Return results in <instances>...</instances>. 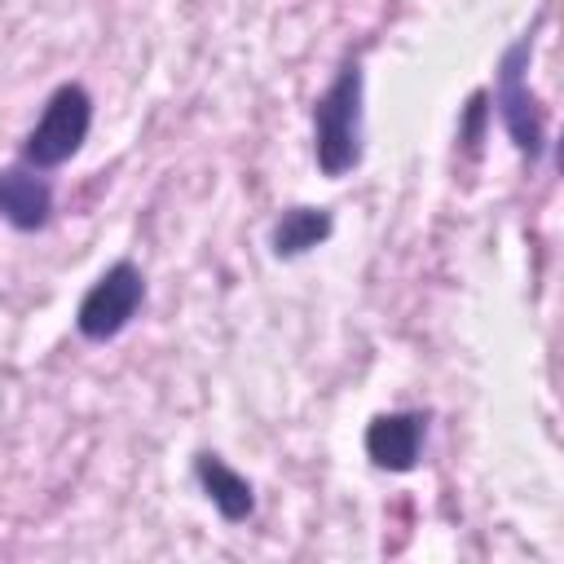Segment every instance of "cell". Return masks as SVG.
I'll use <instances>...</instances> for the list:
<instances>
[{"label": "cell", "mask_w": 564, "mask_h": 564, "mask_svg": "<svg viewBox=\"0 0 564 564\" xmlns=\"http://www.w3.org/2000/svg\"><path fill=\"white\" fill-rule=\"evenodd\" d=\"M145 304V273L132 260H115L79 300L75 308V330L88 344H106L128 330V322Z\"/></svg>", "instance_id": "cell-4"}, {"label": "cell", "mask_w": 564, "mask_h": 564, "mask_svg": "<svg viewBox=\"0 0 564 564\" xmlns=\"http://www.w3.org/2000/svg\"><path fill=\"white\" fill-rule=\"evenodd\" d=\"M0 220H9L18 234H35L53 220V185L18 163V167H0Z\"/></svg>", "instance_id": "cell-6"}, {"label": "cell", "mask_w": 564, "mask_h": 564, "mask_svg": "<svg viewBox=\"0 0 564 564\" xmlns=\"http://www.w3.org/2000/svg\"><path fill=\"white\" fill-rule=\"evenodd\" d=\"M88 128H93V97L84 84H57L35 119V128L22 137V163L35 167V172H48V167H62L79 154V145L88 141Z\"/></svg>", "instance_id": "cell-3"}, {"label": "cell", "mask_w": 564, "mask_h": 564, "mask_svg": "<svg viewBox=\"0 0 564 564\" xmlns=\"http://www.w3.org/2000/svg\"><path fill=\"white\" fill-rule=\"evenodd\" d=\"M330 234H335V216H330L326 207H304V203H300V207H286V212L273 220V229H269V251H273L278 260H295V256L322 247Z\"/></svg>", "instance_id": "cell-8"}, {"label": "cell", "mask_w": 564, "mask_h": 564, "mask_svg": "<svg viewBox=\"0 0 564 564\" xmlns=\"http://www.w3.org/2000/svg\"><path fill=\"white\" fill-rule=\"evenodd\" d=\"M366 150V70L348 57L326 93L313 101V159L317 172L339 181L361 163Z\"/></svg>", "instance_id": "cell-1"}, {"label": "cell", "mask_w": 564, "mask_h": 564, "mask_svg": "<svg viewBox=\"0 0 564 564\" xmlns=\"http://www.w3.org/2000/svg\"><path fill=\"white\" fill-rule=\"evenodd\" d=\"M427 436V414L419 410H388L366 423V458L379 471H414Z\"/></svg>", "instance_id": "cell-5"}, {"label": "cell", "mask_w": 564, "mask_h": 564, "mask_svg": "<svg viewBox=\"0 0 564 564\" xmlns=\"http://www.w3.org/2000/svg\"><path fill=\"white\" fill-rule=\"evenodd\" d=\"M194 476H198L207 502L220 511V520H229V524L251 520V511H256V485H251L242 471H234L220 454H207V449H203V454L194 458Z\"/></svg>", "instance_id": "cell-7"}, {"label": "cell", "mask_w": 564, "mask_h": 564, "mask_svg": "<svg viewBox=\"0 0 564 564\" xmlns=\"http://www.w3.org/2000/svg\"><path fill=\"white\" fill-rule=\"evenodd\" d=\"M489 88H476L471 97H467V106H463V119H458V141H463V150L467 154H476L480 150V141H485V128H489Z\"/></svg>", "instance_id": "cell-9"}, {"label": "cell", "mask_w": 564, "mask_h": 564, "mask_svg": "<svg viewBox=\"0 0 564 564\" xmlns=\"http://www.w3.org/2000/svg\"><path fill=\"white\" fill-rule=\"evenodd\" d=\"M533 31L516 35L502 57H498V70H494V93L489 101L498 106V119L516 145L520 159L538 163L546 154V110L538 101V93L529 88V62H533Z\"/></svg>", "instance_id": "cell-2"}]
</instances>
